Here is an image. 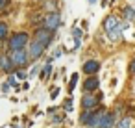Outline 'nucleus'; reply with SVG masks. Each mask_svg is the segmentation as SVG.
<instances>
[{
  "label": "nucleus",
  "mask_w": 135,
  "mask_h": 128,
  "mask_svg": "<svg viewBox=\"0 0 135 128\" xmlns=\"http://www.w3.org/2000/svg\"><path fill=\"white\" fill-rule=\"evenodd\" d=\"M26 50H28V58H30V61H39L45 54H46V48L41 45V43H37V41H30V45L26 47Z\"/></svg>",
  "instance_id": "0eeeda50"
},
{
  "label": "nucleus",
  "mask_w": 135,
  "mask_h": 128,
  "mask_svg": "<svg viewBox=\"0 0 135 128\" xmlns=\"http://www.w3.org/2000/svg\"><path fill=\"white\" fill-rule=\"evenodd\" d=\"M83 93H96L98 89H100V80H98V76H87L85 80H83Z\"/></svg>",
  "instance_id": "9b49d317"
},
{
  "label": "nucleus",
  "mask_w": 135,
  "mask_h": 128,
  "mask_svg": "<svg viewBox=\"0 0 135 128\" xmlns=\"http://www.w3.org/2000/svg\"><path fill=\"white\" fill-rule=\"evenodd\" d=\"M70 34H72V39L74 41H81V37H83V30L80 28V26H72V30H70Z\"/></svg>",
  "instance_id": "6ab92c4d"
},
{
  "label": "nucleus",
  "mask_w": 135,
  "mask_h": 128,
  "mask_svg": "<svg viewBox=\"0 0 135 128\" xmlns=\"http://www.w3.org/2000/svg\"><path fill=\"white\" fill-rule=\"evenodd\" d=\"M39 71H41V65H39V63H33V65H32V69L28 71V78L39 76Z\"/></svg>",
  "instance_id": "5701e85b"
},
{
  "label": "nucleus",
  "mask_w": 135,
  "mask_h": 128,
  "mask_svg": "<svg viewBox=\"0 0 135 128\" xmlns=\"http://www.w3.org/2000/svg\"><path fill=\"white\" fill-rule=\"evenodd\" d=\"M59 109H61V108H56V106H50V108L46 109V113H50V115H56V113H57Z\"/></svg>",
  "instance_id": "c85d7f7f"
},
{
  "label": "nucleus",
  "mask_w": 135,
  "mask_h": 128,
  "mask_svg": "<svg viewBox=\"0 0 135 128\" xmlns=\"http://www.w3.org/2000/svg\"><path fill=\"white\" fill-rule=\"evenodd\" d=\"M118 26H120V17L118 15H107L105 19H104V24H102V28L105 30V34H109V32H113V30H118Z\"/></svg>",
  "instance_id": "1a4fd4ad"
},
{
  "label": "nucleus",
  "mask_w": 135,
  "mask_h": 128,
  "mask_svg": "<svg viewBox=\"0 0 135 128\" xmlns=\"http://www.w3.org/2000/svg\"><path fill=\"white\" fill-rule=\"evenodd\" d=\"M0 72H4V74H13L15 72V67L8 56V52H0Z\"/></svg>",
  "instance_id": "6e6552de"
},
{
  "label": "nucleus",
  "mask_w": 135,
  "mask_h": 128,
  "mask_svg": "<svg viewBox=\"0 0 135 128\" xmlns=\"http://www.w3.org/2000/svg\"><path fill=\"white\" fill-rule=\"evenodd\" d=\"M6 82H8V84H9V85H11V89H15V91H21V89H22V87H21V85H19V80H17V78H15V74H9V76H8V80H6Z\"/></svg>",
  "instance_id": "aec40b11"
},
{
  "label": "nucleus",
  "mask_w": 135,
  "mask_h": 128,
  "mask_svg": "<svg viewBox=\"0 0 135 128\" xmlns=\"http://www.w3.org/2000/svg\"><path fill=\"white\" fill-rule=\"evenodd\" d=\"M57 95H59V87H54V89L50 91V98L54 100V98H57Z\"/></svg>",
  "instance_id": "cd10ccee"
},
{
  "label": "nucleus",
  "mask_w": 135,
  "mask_h": 128,
  "mask_svg": "<svg viewBox=\"0 0 135 128\" xmlns=\"http://www.w3.org/2000/svg\"><path fill=\"white\" fill-rule=\"evenodd\" d=\"M104 113H105V108L104 106H98L96 109H81V113L78 117V122L83 128H98L100 119H102Z\"/></svg>",
  "instance_id": "f257e3e1"
},
{
  "label": "nucleus",
  "mask_w": 135,
  "mask_h": 128,
  "mask_svg": "<svg viewBox=\"0 0 135 128\" xmlns=\"http://www.w3.org/2000/svg\"><path fill=\"white\" fill-rule=\"evenodd\" d=\"M61 108H63V109H65L67 113H69V111H72V109H74V104H72V97L65 98V100H63V104H61Z\"/></svg>",
  "instance_id": "4be33fe9"
},
{
  "label": "nucleus",
  "mask_w": 135,
  "mask_h": 128,
  "mask_svg": "<svg viewBox=\"0 0 135 128\" xmlns=\"http://www.w3.org/2000/svg\"><path fill=\"white\" fill-rule=\"evenodd\" d=\"M102 6H104V8H107V6H109V0H102Z\"/></svg>",
  "instance_id": "2f4dec72"
},
{
  "label": "nucleus",
  "mask_w": 135,
  "mask_h": 128,
  "mask_svg": "<svg viewBox=\"0 0 135 128\" xmlns=\"http://www.w3.org/2000/svg\"><path fill=\"white\" fill-rule=\"evenodd\" d=\"M87 2H89V4L93 6V4H96V2H98V0H87Z\"/></svg>",
  "instance_id": "72a5a7b5"
},
{
  "label": "nucleus",
  "mask_w": 135,
  "mask_h": 128,
  "mask_svg": "<svg viewBox=\"0 0 135 128\" xmlns=\"http://www.w3.org/2000/svg\"><path fill=\"white\" fill-rule=\"evenodd\" d=\"M81 109H96L98 106H102V95L96 93H83L81 100H80Z\"/></svg>",
  "instance_id": "39448f33"
},
{
  "label": "nucleus",
  "mask_w": 135,
  "mask_h": 128,
  "mask_svg": "<svg viewBox=\"0 0 135 128\" xmlns=\"http://www.w3.org/2000/svg\"><path fill=\"white\" fill-rule=\"evenodd\" d=\"M54 37H56V34L50 32V30H46V28H43V26H37L33 30V34H32V39L37 41V43H41L45 48H48L54 43Z\"/></svg>",
  "instance_id": "7ed1b4c3"
},
{
  "label": "nucleus",
  "mask_w": 135,
  "mask_h": 128,
  "mask_svg": "<svg viewBox=\"0 0 135 128\" xmlns=\"http://www.w3.org/2000/svg\"><path fill=\"white\" fill-rule=\"evenodd\" d=\"M120 17H122V21H126V22H135V8L133 6H122V10H120Z\"/></svg>",
  "instance_id": "4468645a"
},
{
  "label": "nucleus",
  "mask_w": 135,
  "mask_h": 128,
  "mask_svg": "<svg viewBox=\"0 0 135 128\" xmlns=\"http://www.w3.org/2000/svg\"><path fill=\"white\" fill-rule=\"evenodd\" d=\"M21 87H22V89H24V91H26V89H30V84H28V82H24V84H22V85H21Z\"/></svg>",
  "instance_id": "7c9ffc66"
},
{
  "label": "nucleus",
  "mask_w": 135,
  "mask_h": 128,
  "mask_svg": "<svg viewBox=\"0 0 135 128\" xmlns=\"http://www.w3.org/2000/svg\"><path fill=\"white\" fill-rule=\"evenodd\" d=\"M52 56L41 65V71H39V80H50L52 78V69H54V65H52Z\"/></svg>",
  "instance_id": "ddd939ff"
},
{
  "label": "nucleus",
  "mask_w": 135,
  "mask_h": 128,
  "mask_svg": "<svg viewBox=\"0 0 135 128\" xmlns=\"http://www.w3.org/2000/svg\"><path fill=\"white\" fill-rule=\"evenodd\" d=\"M78 80H80V74H78V72H72L70 78H69V87H67L69 95L74 93V89H76V85H78Z\"/></svg>",
  "instance_id": "f3484780"
},
{
  "label": "nucleus",
  "mask_w": 135,
  "mask_h": 128,
  "mask_svg": "<svg viewBox=\"0 0 135 128\" xmlns=\"http://www.w3.org/2000/svg\"><path fill=\"white\" fill-rule=\"evenodd\" d=\"M13 74H15V78H17L19 82L28 78V71H26V69H15V72H13Z\"/></svg>",
  "instance_id": "412c9836"
},
{
  "label": "nucleus",
  "mask_w": 135,
  "mask_h": 128,
  "mask_svg": "<svg viewBox=\"0 0 135 128\" xmlns=\"http://www.w3.org/2000/svg\"><path fill=\"white\" fill-rule=\"evenodd\" d=\"M30 45V34L26 30H19V32H13L9 34L8 41H6V47H8V52L11 50H21V48H26Z\"/></svg>",
  "instance_id": "f03ea898"
},
{
  "label": "nucleus",
  "mask_w": 135,
  "mask_h": 128,
  "mask_svg": "<svg viewBox=\"0 0 135 128\" xmlns=\"http://www.w3.org/2000/svg\"><path fill=\"white\" fill-rule=\"evenodd\" d=\"M41 26L56 34V30L61 26V15H59L57 11H48V13L43 17V21H41Z\"/></svg>",
  "instance_id": "423d86ee"
},
{
  "label": "nucleus",
  "mask_w": 135,
  "mask_h": 128,
  "mask_svg": "<svg viewBox=\"0 0 135 128\" xmlns=\"http://www.w3.org/2000/svg\"><path fill=\"white\" fill-rule=\"evenodd\" d=\"M115 128H133V119H131L129 115L120 117V119L117 121V126H115Z\"/></svg>",
  "instance_id": "dca6fc26"
},
{
  "label": "nucleus",
  "mask_w": 135,
  "mask_h": 128,
  "mask_svg": "<svg viewBox=\"0 0 135 128\" xmlns=\"http://www.w3.org/2000/svg\"><path fill=\"white\" fill-rule=\"evenodd\" d=\"M100 69H102V65L98 60H85V63H83V72L87 76H96V72Z\"/></svg>",
  "instance_id": "f8f14e48"
},
{
  "label": "nucleus",
  "mask_w": 135,
  "mask_h": 128,
  "mask_svg": "<svg viewBox=\"0 0 135 128\" xmlns=\"http://www.w3.org/2000/svg\"><path fill=\"white\" fill-rule=\"evenodd\" d=\"M117 113L115 111H105L104 115H102V119H100V124H98V128H115L117 126Z\"/></svg>",
  "instance_id": "9d476101"
},
{
  "label": "nucleus",
  "mask_w": 135,
  "mask_h": 128,
  "mask_svg": "<svg viewBox=\"0 0 135 128\" xmlns=\"http://www.w3.org/2000/svg\"><path fill=\"white\" fill-rule=\"evenodd\" d=\"M8 37H9V24L6 21H0V41L6 43Z\"/></svg>",
  "instance_id": "2eb2a0df"
},
{
  "label": "nucleus",
  "mask_w": 135,
  "mask_h": 128,
  "mask_svg": "<svg viewBox=\"0 0 135 128\" xmlns=\"http://www.w3.org/2000/svg\"><path fill=\"white\" fill-rule=\"evenodd\" d=\"M59 122H65V113H61V111H57L52 117V124H59Z\"/></svg>",
  "instance_id": "b1692460"
},
{
  "label": "nucleus",
  "mask_w": 135,
  "mask_h": 128,
  "mask_svg": "<svg viewBox=\"0 0 135 128\" xmlns=\"http://www.w3.org/2000/svg\"><path fill=\"white\" fill-rule=\"evenodd\" d=\"M13 128H21V126H19V119H17V121L13 122Z\"/></svg>",
  "instance_id": "473e14b6"
},
{
  "label": "nucleus",
  "mask_w": 135,
  "mask_h": 128,
  "mask_svg": "<svg viewBox=\"0 0 135 128\" xmlns=\"http://www.w3.org/2000/svg\"><path fill=\"white\" fill-rule=\"evenodd\" d=\"M107 39H109L111 43H117V41H120V39H122V30L118 28V30H113V32H109V34H107Z\"/></svg>",
  "instance_id": "a211bd4d"
},
{
  "label": "nucleus",
  "mask_w": 135,
  "mask_h": 128,
  "mask_svg": "<svg viewBox=\"0 0 135 128\" xmlns=\"http://www.w3.org/2000/svg\"><path fill=\"white\" fill-rule=\"evenodd\" d=\"M2 47H4V43H2V41H0V52H2Z\"/></svg>",
  "instance_id": "f704fd0d"
},
{
  "label": "nucleus",
  "mask_w": 135,
  "mask_h": 128,
  "mask_svg": "<svg viewBox=\"0 0 135 128\" xmlns=\"http://www.w3.org/2000/svg\"><path fill=\"white\" fill-rule=\"evenodd\" d=\"M129 74H135V56L129 60Z\"/></svg>",
  "instance_id": "bb28decb"
},
{
  "label": "nucleus",
  "mask_w": 135,
  "mask_h": 128,
  "mask_svg": "<svg viewBox=\"0 0 135 128\" xmlns=\"http://www.w3.org/2000/svg\"><path fill=\"white\" fill-rule=\"evenodd\" d=\"M11 63L15 69H26L30 65V58H28V50L26 48H21V50H11L8 52Z\"/></svg>",
  "instance_id": "20e7f679"
},
{
  "label": "nucleus",
  "mask_w": 135,
  "mask_h": 128,
  "mask_svg": "<svg viewBox=\"0 0 135 128\" xmlns=\"http://www.w3.org/2000/svg\"><path fill=\"white\" fill-rule=\"evenodd\" d=\"M63 54H65V48H63V47H59V48H56V52L52 54V60H57V58H61Z\"/></svg>",
  "instance_id": "393cba45"
},
{
  "label": "nucleus",
  "mask_w": 135,
  "mask_h": 128,
  "mask_svg": "<svg viewBox=\"0 0 135 128\" xmlns=\"http://www.w3.org/2000/svg\"><path fill=\"white\" fill-rule=\"evenodd\" d=\"M11 6V0H0V11L2 10H8Z\"/></svg>",
  "instance_id": "a878e982"
},
{
  "label": "nucleus",
  "mask_w": 135,
  "mask_h": 128,
  "mask_svg": "<svg viewBox=\"0 0 135 128\" xmlns=\"http://www.w3.org/2000/svg\"><path fill=\"white\" fill-rule=\"evenodd\" d=\"M0 89H2V91H4V93H8V91H9V89H11V85H9V84H8V82H4V84H2V87H0Z\"/></svg>",
  "instance_id": "c756f323"
}]
</instances>
